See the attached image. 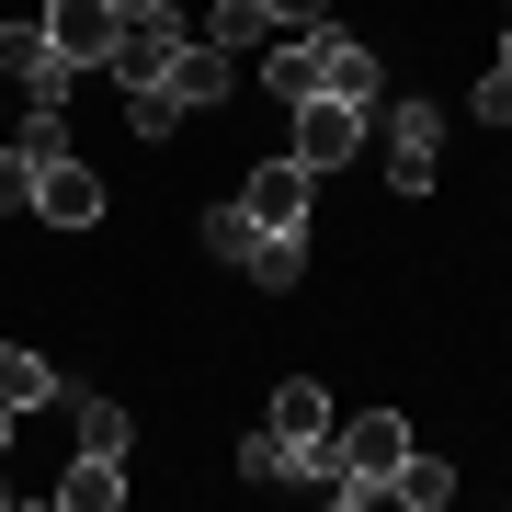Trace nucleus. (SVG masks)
<instances>
[{
	"label": "nucleus",
	"mask_w": 512,
	"mask_h": 512,
	"mask_svg": "<svg viewBox=\"0 0 512 512\" xmlns=\"http://www.w3.org/2000/svg\"><path fill=\"white\" fill-rule=\"evenodd\" d=\"M251 251H262V217H251V205H205V262L251 274Z\"/></svg>",
	"instance_id": "obj_15"
},
{
	"label": "nucleus",
	"mask_w": 512,
	"mask_h": 512,
	"mask_svg": "<svg viewBox=\"0 0 512 512\" xmlns=\"http://www.w3.org/2000/svg\"><path fill=\"white\" fill-rule=\"evenodd\" d=\"M114 501H126V456H80L57 478V512H114Z\"/></svg>",
	"instance_id": "obj_13"
},
{
	"label": "nucleus",
	"mask_w": 512,
	"mask_h": 512,
	"mask_svg": "<svg viewBox=\"0 0 512 512\" xmlns=\"http://www.w3.org/2000/svg\"><path fill=\"white\" fill-rule=\"evenodd\" d=\"M285 160H308V171H342V160H365V103H342V92H308V103H296V137H285Z\"/></svg>",
	"instance_id": "obj_1"
},
{
	"label": "nucleus",
	"mask_w": 512,
	"mask_h": 512,
	"mask_svg": "<svg viewBox=\"0 0 512 512\" xmlns=\"http://www.w3.org/2000/svg\"><path fill=\"white\" fill-rule=\"evenodd\" d=\"M126 126H137V137H148V148H160V137H171V126H183V103H171V92H126Z\"/></svg>",
	"instance_id": "obj_20"
},
{
	"label": "nucleus",
	"mask_w": 512,
	"mask_h": 512,
	"mask_svg": "<svg viewBox=\"0 0 512 512\" xmlns=\"http://www.w3.org/2000/svg\"><path fill=\"white\" fill-rule=\"evenodd\" d=\"M0 80H23V103H69V57L46 46V23H0Z\"/></svg>",
	"instance_id": "obj_4"
},
{
	"label": "nucleus",
	"mask_w": 512,
	"mask_h": 512,
	"mask_svg": "<svg viewBox=\"0 0 512 512\" xmlns=\"http://www.w3.org/2000/svg\"><path fill=\"white\" fill-rule=\"evenodd\" d=\"M69 444H80V456H126V444H137L126 399H103V387H69Z\"/></svg>",
	"instance_id": "obj_9"
},
{
	"label": "nucleus",
	"mask_w": 512,
	"mask_h": 512,
	"mask_svg": "<svg viewBox=\"0 0 512 512\" xmlns=\"http://www.w3.org/2000/svg\"><path fill=\"white\" fill-rule=\"evenodd\" d=\"M467 114H490V126H512V69H490V80H478V92H467Z\"/></svg>",
	"instance_id": "obj_21"
},
{
	"label": "nucleus",
	"mask_w": 512,
	"mask_h": 512,
	"mask_svg": "<svg viewBox=\"0 0 512 512\" xmlns=\"http://www.w3.org/2000/svg\"><path fill=\"white\" fill-rule=\"evenodd\" d=\"M308 194H319V171H308V160H262L251 183H239V205H251L262 228H308Z\"/></svg>",
	"instance_id": "obj_7"
},
{
	"label": "nucleus",
	"mask_w": 512,
	"mask_h": 512,
	"mask_svg": "<svg viewBox=\"0 0 512 512\" xmlns=\"http://www.w3.org/2000/svg\"><path fill=\"white\" fill-rule=\"evenodd\" d=\"M308 92H319V46H308V35H274V46H262V103L296 114Z\"/></svg>",
	"instance_id": "obj_12"
},
{
	"label": "nucleus",
	"mask_w": 512,
	"mask_h": 512,
	"mask_svg": "<svg viewBox=\"0 0 512 512\" xmlns=\"http://www.w3.org/2000/svg\"><path fill=\"white\" fill-rule=\"evenodd\" d=\"M501 69H512V35H501Z\"/></svg>",
	"instance_id": "obj_25"
},
{
	"label": "nucleus",
	"mask_w": 512,
	"mask_h": 512,
	"mask_svg": "<svg viewBox=\"0 0 512 512\" xmlns=\"http://www.w3.org/2000/svg\"><path fill=\"white\" fill-rule=\"evenodd\" d=\"M228 80H239V57H228L217 35H183V46H171V80H160V92L183 103V114H205V103H228Z\"/></svg>",
	"instance_id": "obj_5"
},
{
	"label": "nucleus",
	"mask_w": 512,
	"mask_h": 512,
	"mask_svg": "<svg viewBox=\"0 0 512 512\" xmlns=\"http://www.w3.org/2000/svg\"><path fill=\"white\" fill-rule=\"evenodd\" d=\"M171 46H183V12H160V23H126L103 69L126 80V92H160V80H171Z\"/></svg>",
	"instance_id": "obj_6"
},
{
	"label": "nucleus",
	"mask_w": 512,
	"mask_h": 512,
	"mask_svg": "<svg viewBox=\"0 0 512 512\" xmlns=\"http://www.w3.org/2000/svg\"><path fill=\"white\" fill-rule=\"evenodd\" d=\"M239 478H262V490H308V478H296V444L274 433V421H262L251 444H239Z\"/></svg>",
	"instance_id": "obj_18"
},
{
	"label": "nucleus",
	"mask_w": 512,
	"mask_h": 512,
	"mask_svg": "<svg viewBox=\"0 0 512 512\" xmlns=\"http://www.w3.org/2000/svg\"><path fill=\"white\" fill-rule=\"evenodd\" d=\"M46 399H69V387H57V365H46V353L35 342H0V410H46Z\"/></svg>",
	"instance_id": "obj_11"
},
{
	"label": "nucleus",
	"mask_w": 512,
	"mask_h": 512,
	"mask_svg": "<svg viewBox=\"0 0 512 512\" xmlns=\"http://www.w3.org/2000/svg\"><path fill=\"white\" fill-rule=\"evenodd\" d=\"M114 12H126V23H160V12H171V0H114Z\"/></svg>",
	"instance_id": "obj_23"
},
{
	"label": "nucleus",
	"mask_w": 512,
	"mask_h": 512,
	"mask_svg": "<svg viewBox=\"0 0 512 512\" xmlns=\"http://www.w3.org/2000/svg\"><path fill=\"white\" fill-rule=\"evenodd\" d=\"M319 92H342V103H376L387 92V69H376V46H353V35H330V23H319Z\"/></svg>",
	"instance_id": "obj_8"
},
{
	"label": "nucleus",
	"mask_w": 512,
	"mask_h": 512,
	"mask_svg": "<svg viewBox=\"0 0 512 512\" xmlns=\"http://www.w3.org/2000/svg\"><path fill=\"white\" fill-rule=\"evenodd\" d=\"M35 217H46V228H92V217H103V183H92L80 160H46V183H35Z\"/></svg>",
	"instance_id": "obj_10"
},
{
	"label": "nucleus",
	"mask_w": 512,
	"mask_h": 512,
	"mask_svg": "<svg viewBox=\"0 0 512 512\" xmlns=\"http://www.w3.org/2000/svg\"><path fill=\"white\" fill-rule=\"evenodd\" d=\"M387 501H410V512H444V501H456V467H444V456H421V444H410V456L387 467Z\"/></svg>",
	"instance_id": "obj_14"
},
{
	"label": "nucleus",
	"mask_w": 512,
	"mask_h": 512,
	"mask_svg": "<svg viewBox=\"0 0 512 512\" xmlns=\"http://www.w3.org/2000/svg\"><path fill=\"white\" fill-rule=\"evenodd\" d=\"M501 12H512V0H501Z\"/></svg>",
	"instance_id": "obj_26"
},
{
	"label": "nucleus",
	"mask_w": 512,
	"mask_h": 512,
	"mask_svg": "<svg viewBox=\"0 0 512 512\" xmlns=\"http://www.w3.org/2000/svg\"><path fill=\"white\" fill-rule=\"evenodd\" d=\"M0 444H12V410H0Z\"/></svg>",
	"instance_id": "obj_24"
},
{
	"label": "nucleus",
	"mask_w": 512,
	"mask_h": 512,
	"mask_svg": "<svg viewBox=\"0 0 512 512\" xmlns=\"http://www.w3.org/2000/svg\"><path fill=\"white\" fill-rule=\"evenodd\" d=\"M35 183H46V160H23V148H0V217H35Z\"/></svg>",
	"instance_id": "obj_19"
},
{
	"label": "nucleus",
	"mask_w": 512,
	"mask_h": 512,
	"mask_svg": "<svg viewBox=\"0 0 512 512\" xmlns=\"http://www.w3.org/2000/svg\"><path fill=\"white\" fill-rule=\"evenodd\" d=\"M35 23H46V46L69 57V69H103L114 35H126V12H114V0H46Z\"/></svg>",
	"instance_id": "obj_3"
},
{
	"label": "nucleus",
	"mask_w": 512,
	"mask_h": 512,
	"mask_svg": "<svg viewBox=\"0 0 512 512\" xmlns=\"http://www.w3.org/2000/svg\"><path fill=\"white\" fill-rule=\"evenodd\" d=\"M194 35H217L228 57H239V46H274V0H217V12L194 23Z\"/></svg>",
	"instance_id": "obj_17"
},
{
	"label": "nucleus",
	"mask_w": 512,
	"mask_h": 512,
	"mask_svg": "<svg viewBox=\"0 0 512 512\" xmlns=\"http://www.w3.org/2000/svg\"><path fill=\"white\" fill-rule=\"evenodd\" d=\"M444 160V103H387V194H433Z\"/></svg>",
	"instance_id": "obj_2"
},
{
	"label": "nucleus",
	"mask_w": 512,
	"mask_h": 512,
	"mask_svg": "<svg viewBox=\"0 0 512 512\" xmlns=\"http://www.w3.org/2000/svg\"><path fill=\"white\" fill-rule=\"evenodd\" d=\"M319 12L330 0H274V35H319Z\"/></svg>",
	"instance_id": "obj_22"
},
{
	"label": "nucleus",
	"mask_w": 512,
	"mask_h": 512,
	"mask_svg": "<svg viewBox=\"0 0 512 512\" xmlns=\"http://www.w3.org/2000/svg\"><path fill=\"white\" fill-rule=\"evenodd\" d=\"M251 285H262V296L308 285V228H262V251H251Z\"/></svg>",
	"instance_id": "obj_16"
}]
</instances>
